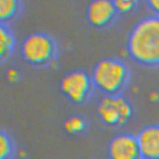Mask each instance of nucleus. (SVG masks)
<instances>
[{"mask_svg":"<svg viewBox=\"0 0 159 159\" xmlns=\"http://www.w3.org/2000/svg\"><path fill=\"white\" fill-rule=\"evenodd\" d=\"M116 11L120 12H127L132 10L135 3L131 0H116L113 2Z\"/></svg>","mask_w":159,"mask_h":159,"instance_id":"13","label":"nucleus"},{"mask_svg":"<svg viewBox=\"0 0 159 159\" xmlns=\"http://www.w3.org/2000/svg\"><path fill=\"white\" fill-rule=\"evenodd\" d=\"M17 11V2L14 0H2L0 1V19L6 21L14 16Z\"/></svg>","mask_w":159,"mask_h":159,"instance_id":"10","label":"nucleus"},{"mask_svg":"<svg viewBox=\"0 0 159 159\" xmlns=\"http://www.w3.org/2000/svg\"><path fill=\"white\" fill-rule=\"evenodd\" d=\"M11 143L7 135L0 136V159H8L11 152Z\"/></svg>","mask_w":159,"mask_h":159,"instance_id":"12","label":"nucleus"},{"mask_svg":"<svg viewBox=\"0 0 159 159\" xmlns=\"http://www.w3.org/2000/svg\"><path fill=\"white\" fill-rule=\"evenodd\" d=\"M98 114L107 125H123L130 118L132 109L130 104L121 97H107L98 106Z\"/></svg>","mask_w":159,"mask_h":159,"instance_id":"3","label":"nucleus"},{"mask_svg":"<svg viewBox=\"0 0 159 159\" xmlns=\"http://www.w3.org/2000/svg\"><path fill=\"white\" fill-rule=\"evenodd\" d=\"M128 52L145 66L159 64V16H149L139 22L128 38Z\"/></svg>","mask_w":159,"mask_h":159,"instance_id":"1","label":"nucleus"},{"mask_svg":"<svg viewBox=\"0 0 159 159\" xmlns=\"http://www.w3.org/2000/svg\"><path fill=\"white\" fill-rule=\"evenodd\" d=\"M84 127V122L79 117H72L66 121L65 128L69 133H78L82 131Z\"/></svg>","mask_w":159,"mask_h":159,"instance_id":"11","label":"nucleus"},{"mask_svg":"<svg viewBox=\"0 0 159 159\" xmlns=\"http://www.w3.org/2000/svg\"><path fill=\"white\" fill-rule=\"evenodd\" d=\"M116 9L113 2L99 0L89 5L88 18L91 24L97 26H102L108 24L114 15Z\"/></svg>","mask_w":159,"mask_h":159,"instance_id":"8","label":"nucleus"},{"mask_svg":"<svg viewBox=\"0 0 159 159\" xmlns=\"http://www.w3.org/2000/svg\"><path fill=\"white\" fill-rule=\"evenodd\" d=\"M109 155L111 159H140L141 154L137 138L123 134L115 137L110 143Z\"/></svg>","mask_w":159,"mask_h":159,"instance_id":"6","label":"nucleus"},{"mask_svg":"<svg viewBox=\"0 0 159 159\" xmlns=\"http://www.w3.org/2000/svg\"><path fill=\"white\" fill-rule=\"evenodd\" d=\"M62 92L72 101L81 102L90 90V79L83 71H75L66 75L61 82Z\"/></svg>","mask_w":159,"mask_h":159,"instance_id":"5","label":"nucleus"},{"mask_svg":"<svg viewBox=\"0 0 159 159\" xmlns=\"http://www.w3.org/2000/svg\"><path fill=\"white\" fill-rule=\"evenodd\" d=\"M23 56L33 64H43L49 61L53 53L52 39L43 34H33L25 39L22 46Z\"/></svg>","mask_w":159,"mask_h":159,"instance_id":"4","label":"nucleus"},{"mask_svg":"<svg viewBox=\"0 0 159 159\" xmlns=\"http://www.w3.org/2000/svg\"><path fill=\"white\" fill-rule=\"evenodd\" d=\"M137 139L143 159H159V125L143 128Z\"/></svg>","mask_w":159,"mask_h":159,"instance_id":"7","label":"nucleus"},{"mask_svg":"<svg viewBox=\"0 0 159 159\" xmlns=\"http://www.w3.org/2000/svg\"><path fill=\"white\" fill-rule=\"evenodd\" d=\"M126 67L118 60L106 59L100 61L93 72V82L96 86L107 94H115L125 83Z\"/></svg>","mask_w":159,"mask_h":159,"instance_id":"2","label":"nucleus"},{"mask_svg":"<svg viewBox=\"0 0 159 159\" xmlns=\"http://www.w3.org/2000/svg\"><path fill=\"white\" fill-rule=\"evenodd\" d=\"M13 46V38L11 32L1 26L0 28V57L2 60H5L11 53Z\"/></svg>","mask_w":159,"mask_h":159,"instance_id":"9","label":"nucleus"},{"mask_svg":"<svg viewBox=\"0 0 159 159\" xmlns=\"http://www.w3.org/2000/svg\"><path fill=\"white\" fill-rule=\"evenodd\" d=\"M8 80L10 82H15L17 81V79L19 77V73L18 71L15 69V68H11L9 71H8Z\"/></svg>","mask_w":159,"mask_h":159,"instance_id":"14","label":"nucleus"},{"mask_svg":"<svg viewBox=\"0 0 159 159\" xmlns=\"http://www.w3.org/2000/svg\"><path fill=\"white\" fill-rule=\"evenodd\" d=\"M148 5L157 14V16H159V0H152L148 2Z\"/></svg>","mask_w":159,"mask_h":159,"instance_id":"15","label":"nucleus"}]
</instances>
